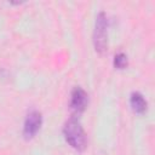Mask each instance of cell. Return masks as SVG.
I'll return each instance as SVG.
<instances>
[{
  "label": "cell",
  "instance_id": "obj_4",
  "mask_svg": "<svg viewBox=\"0 0 155 155\" xmlns=\"http://www.w3.org/2000/svg\"><path fill=\"white\" fill-rule=\"evenodd\" d=\"M87 104H88V96L86 91L79 86L74 87L70 93V110L73 111V115L79 116L82 111H85Z\"/></svg>",
  "mask_w": 155,
  "mask_h": 155
},
{
  "label": "cell",
  "instance_id": "obj_3",
  "mask_svg": "<svg viewBox=\"0 0 155 155\" xmlns=\"http://www.w3.org/2000/svg\"><path fill=\"white\" fill-rule=\"evenodd\" d=\"M41 125H42L41 113L38 111V110L30 111L27 115V117L24 120V125H23V137H24V139L29 140V139L34 138L36 136V133L39 132Z\"/></svg>",
  "mask_w": 155,
  "mask_h": 155
},
{
  "label": "cell",
  "instance_id": "obj_5",
  "mask_svg": "<svg viewBox=\"0 0 155 155\" xmlns=\"http://www.w3.org/2000/svg\"><path fill=\"white\" fill-rule=\"evenodd\" d=\"M130 104H131V108L132 110L138 114V115H142L147 111V107H148V103L147 101L144 99L143 94L139 93V92H132L131 93V98H130Z\"/></svg>",
  "mask_w": 155,
  "mask_h": 155
},
{
  "label": "cell",
  "instance_id": "obj_2",
  "mask_svg": "<svg viewBox=\"0 0 155 155\" xmlns=\"http://www.w3.org/2000/svg\"><path fill=\"white\" fill-rule=\"evenodd\" d=\"M93 46L98 53H104L108 48V19L104 12H99L96 17L93 30Z\"/></svg>",
  "mask_w": 155,
  "mask_h": 155
},
{
  "label": "cell",
  "instance_id": "obj_6",
  "mask_svg": "<svg viewBox=\"0 0 155 155\" xmlns=\"http://www.w3.org/2000/svg\"><path fill=\"white\" fill-rule=\"evenodd\" d=\"M127 65H128V59H127V56L125 53L120 52V53L115 54V57H114V67L116 69L122 70V69L127 68Z\"/></svg>",
  "mask_w": 155,
  "mask_h": 155
},
{
  "label": "cell",
  "instance_id": "obj_1",
  "mask_svg": "<svg viewBox=\"0 0 155 155\" xmlns=\"http://www.w3.org/2000/svg\"><path fill=\"white\" fill-rule=\"evenodd\" d=\"M63 134L67 143L78 151H84L87 145L86 133L78 116L71 115L63 126Z\"/></svg>",
  "mask_w": 155,
  "mask_h": 155
}]
</instances>
